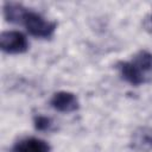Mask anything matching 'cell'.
Listing matches in <instances>:
<instances>
[{
    "label": "cell",
    "instance_id": "obj_4",
    "mask_svg": "<svg viewBox=\"0 0 152 152\" xmlns=\"http://www.w3.org/2000/svg\"><path fill=\"white\" fill-rule=\"evenodd\" d=\"M51 107L61 113H72L80 108V101L77 96L71 91L61 90L52 95L50 100Z\"/></svg>",
    "mask_w": 152,
    "mask_h": 152
},
{
    "label": "cell",
    "instance_id": "obj_8",
    "mask_svg": "<svg viewBox=\"0 0 152 152\" xmlns=\"http://www.w3.org/2000/svg\"><path fill=\"white\" fill-rule=\"evenodd\" d=\"M33 125H34V128L37 131H40V132H44V131H49L52 126V121L49 116H45V115H37L34 116L33 119Z\"/></svg>",
    "mask_w": 152,
    "mask_h": 152
},
{
    "label": "cell",
    "instance_id": "obj_1",
    "mask_svg": "<svg viewBox=\"0 0 152 152\" xmlns=\"http://www.w3.org/2000/svg\"><path fill=\"white\" fill-rule=\"evenodd\" d=\"M116 68L120 76L132 86H141L152 80V52L140 50L131 61L119 62Z\"/></svg>",
    "mask_w": 152,
    "mask_h": 152
},
{
    "label": "cell",
    "instance_id": "obj_6",
    "mask_svg": "<svg viewBox=\"0 0 152 152\" xmlns=\"http://www.w3.org/2000/svg\"><path fill=\"white\" fill-rule=\"evenodd\" d=\"M12 152H51V147L40 138L26 137L13 145Z\"/></svg>",
    "mask_w": 152,
    "mask_h": 152
},
{
    "label": "cell",
    "instance_id": "obj_3",
    "mask_svg": "<svg viewBox=\"0 0 152 152\" xmlns=\"http://www.w3.org/2000/svg\"><path fill=\"white\" fill-rule=\"evenodd\" d=\"M28 40L26 36L15 30L4 31L0 34V48L4 52L11 55L24 53L28 50Z\"/></svg>",
    "mask_w": 152,
    "mask_h": 152
},
{
    "label": "cell",
    "instance_id": "obj_2",
    "mask_svg": "<svg viewBox=\"0 0 152 152\" xmlns=\"http://www.w3.org/2000/svg\"><path fill=\"white\" fill-rule=\"evenodd\" d=\"M21 25L25 26L26 31L31 36L42 39H48L52 37L57 27V24L55 21H50L42 14L31 10H27V12L25 13Z\"/></svg>",
    "mask_w": 152,
    "mask_h": 152
},
{
    "label": "cell",
    "instance_id": "obj_9",
    "mask_svg": "<svg viewBox=\"0 0 152 152\" xmlns=\"http://www.w3.org/2000/svg\"><path fill=\"white\" fill-rule=\"evenodd\" d=\"M145 26H146V28H147L150 32H152V14L146 19V21H145Z\"/></svg>",
    "mask_w": 152,
    "mask_h": 152
},
{
    "label": "cell",
    "instance_id": "obj_5",
    "mask_svg": "<svg viewBox=\"0 0 152 152\" xmlns=\"http://www.w3.org/2000/svg\"><path fill=\"white\" fill-rule=\"evenodd\" d=\"M131 148L137 152H151L152 151V127L141 126L138 127L131 135Z\"/></svg>",
    "mask_w": 152,
    "mask_h": 152
},
{
    "label": "cell",
    "instance_id": "obj_7",
    "mask_svg": "<svg viewBox=\"0 0 152 152\" xmlns=\"http://www.w3.org/2000/svg\"><path fill=\"white\" fill-rule=\"evenodd\" d=\"M27 8L18 2H6L4 5V17L7 21L13 24H21Z\"/></svg>",
    "mask_w": 152,
    "mask_h": 152
}]
</instances>
